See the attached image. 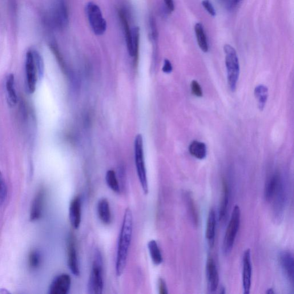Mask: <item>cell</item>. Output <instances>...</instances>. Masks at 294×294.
<instances>
[{
  "instance_id": "obj_1",
  "label": "cell",
  "mask_w": 294,
  "mask_h": 294,
  "mask_svg": "<svg viewBox=\"0 0 294 294\" xmlns=\"http://www.w3.org/2000/svg\"><path fill=\"white\" fill-rule=\"evenodd\" d=\"M134 230V219L130 208L125 211L121 227L116 258V273L122 276L126 269Z\"/></svg>"
},
{
  "instance_id": "obj_2",
  "label": "cell",
  "mask_w": 294,
  "mask_h": 294,
  "mask_svg": "<svg viewBox=\"0 0 294 294\" xmlns=\"http://www.w3.org/2000/svg\"><path fill=\"white\" fill-rule=\"evenodd\" d=\"M104 286L103 256L99 249H96L88 281V292L91 294L102 293Z\"/></svg>"
},
{
  "instance_id": "obj_3",
  "label": "cell",
  "mask_w": 294,
  "mask_h": 294,
  "mask_svg": "<svg viewBox=\"0 0 294 294\" xmlns=\"http://www.w3.org/2000/svg\"><path fill=\"white\" fill-rule=\"evenodd\" d=\"M224 50L225 54V64L227 69L229 86L232 91H235L236 90L240 73L238 56L235 48L229 44H225Z\"/></svg>"
},
{
  "instance_id": "obj_4",
  "label": "cell",
  "mask_w": 294,
  "mask_h": 294,
  "mask_svg": "<svg viewBox=\"0 0 294 294\" xmlns=\"http://www.w3.org/2000/svg\"><path fill=\"white\" fill-rule=\"evenodd\" d=\"M135 160L137 174L139 182L145 194L149 191L148 182L147 175L146 164H145L143 140L142 135L136 136L135 140Z\"/></svg>"
},
{
  "instance_id": "obj_5",
  "label": "cell",
  "mask_w": 294,
  "mask_h": 294,
  "mask_svg": "<svg viewBox=\"0 0 294 294\" xmlns=\"http://www.w3.org/2000/svg\"><path fill=\"white\" fill-rule=\"evenodd\" d=\"M241 220V211L239 206L233 208L231 218L227 229L224 239L223 249L225 255H228L233 249L237 233H238Z\"/></svg>"
},
{
  "instance_id": "obj_6",
  "label": "cell",
  "mask_w": 294,
  "mask_h": 294,
  "mask_svg": "<svg viewBox=\"0 0 294 294\" xmlns=\"http://www.w3.org/2000/svg\"><path fill=\"white\" fill-rule=\"evenodd\" d=\"M86 12L92 31L96 35H103L107 30V24L100 8L96 4L90 2L87 4Z\"/></svg>"
},
{
  "instance_id": "obj_7",
  "label": "cell",
  "mask_w": 294,
  "mask_h": 294,
  "mask_svg": "<svg viewBox=\"0 0 294 294\" xmlns=\"http://www.w3.org/2000/svg\"><path fill=\"white\" fill-rule=\"evenodd\" d=\"M26 75L28 91L33 94L36 90L38 76L33 50L28 51L26 57Z\"/></svg>"
},
{
  "instance_id": "obj_8",
  "label": "cell",
  "mask_w": 294,
  "mask_h": 294,
  "mask_svg": "<svg viewBox=\"0 0 294 294\" xmlns=\"http://www.w3.org/2000/svg\"><path fill=\"white\" fill-rule=\"evenodd\" d=\"M67 252L68 268L72 274L76 276H79L80 269L77 249H76L75 237L71 233L68 235L67 238Z\"/></svg>"
},
{
  "instance_id": "obj_9",
  "label": "cell",
  "mask_w": 294,
  "mask_h": 294,
  "mask_svg": "<svg viewBox=\"0 0 294 294\" xmlns=\"http://www.w3.org/2000/svg\"><path fill=\"white\" fill-rule=\"evenodd\" d=\"M252 267L251 263V252L249 249L244 253L243 257V286L244 293H250L252 284Z\"/></svg>"
},
{
  "instance_id": "obj_10",
  "label": "cell",
  "mask_w": 294,
  "mask_h": 294,
  "mask_svg": "<svg viewBox=\"0 0 294 294\" xmlns=\"http://www.w3.org/2000/svg\"><path fill=\"white\" fill-rule=\"evenodd\" d=\"M71 286V279L67 273H61L52 280L50 288V294H67Z\"/></svg>"
},
{
  "instance_id": "obj_11",
  "label": "cell",
  "mask_w": 294,
  "mask_h": 294,
  "mask_svg": "<svg viewBox=\"0 0 294 294\" xmlns=\"http://www.w3.org/2000/svg\"><path fill=\"white\" fill-rule=\"evenodd\" d=\"M279 259L284 274L293 288L294 262L292 253L288 251L281 252L280 253Z\"/></svg>"
},
{
  "instance_id": "obj_12",
  "label": "cell",
  "mask_w": 294,
  "mask_h": 294,
  "mask_svg": "<svg viewBox=\"0 0 294 294\" xmlns=\"http://www.w3.org/2000/svg\"><path fill=\"white\" fill-rule=\"evenodd\" d=\"M46 200V191L41 188L36 193L33 202L32 203L30 211V220L36 221L41 218Z\"/></svg>"
},
{
  "instance_id": "obj_13",
  "label": "cell",
  "mask_w": 294,
  "mask_h": 294,
  "mask_svg": "<svg viewBox=\"0 0 294 294\" xmlns=\"http://www.w3.org/2000/svg\"><path fill=\"white\" fill-rule=\"evenodd\" d=\"M207 279L208 290L210 292H215L219 284V274L214 259L209 257L207 263Z\"/></svg>"
},
{
  "instance_id": "obj_14",
  "label": "cell",
  "mask_w": 294,
  "mask_h": 294,
  "mask_svg": "<svg viewBox=\"0 0 294 294\" xmlns=\"http://www.w3.org/2000/svg\"><path fill=\"white\" fill-rule=\"evenodd\" d=\"M69 219L72 227L75 229L79 228L82 220V202L78 196L74 197L71 201L69 206Z\"/></svg>"
},
{
  "instance_id": "obj_15",
  "label": "cell",
  "mask_w": 294,
  "mask_h": 294,
  "mask_svg": "<svg viewBox=\"0 0 294 294\" xmlns=\"http://www.w3.org/2000/svg\"><path fill=\"white\" fill-rule=\"evenodd\" d=\"M282 181L278 172L274 173L269 176L267 179L264 187V197L268 203H270L277 187Z\"/></svg>"
},
{
  "instance_id": "obj_16",
  "label": "cell",
  "mask_w": 294,
  "mask_h": 294,
  "mask_svg": "<svg viewBox=\"0 0 294 294\" xmlns=\"http://www.w3.org/2000/svg\"><path fill=\"white\" fill-rule=\"evenodd\" d=\"M99 219L103 224L110 225L112 221L110 204L106 199H101L96 206Z\"/></svg>"
},
{
  "instance_id": "obj_17",
  "label": "cell",
  "mask_w": 294,
  "mask_h": 294,
  "mask_svg": "<svg viewBox=\"0 0 294 294\" xmlns=\"http://www.w3.org/2000/svg\"><path fill=\"white\" fill-rule=\"evenodd\" d=\"M216 215L214 209H211L207 223L206 239L211 248H213L215 245L216 229Z\"/></svg>"
},
{
  "instance_id": "obj_18",
  "label": "cell",
  "mask_w": 294,
  "mask_h": 294,
  "mask_svg": "<svg viewBox=\"0 0 294 294\" xmlns=\"http://www.w3.org/2000/svg\"><path fill=\"white\" fill-rule=\"evenodd\" d=\"M222 188V197H221L219 210V220L221 222H224L225 220H226L228 214L229 194H230L228 183L225 178L223 179Z\"/></svg>"
},
{
  "instance_id": "obj_19",
  "label": "cell",
  "mask_w": 294,
  "mask_h": 294,
  "mask_svg": "<svg viewBox=\"0 0 294 294\" xmlns=\"http://www.w3.org/2000/svg\"><path fill=\"white\" fill-rule=\"evenodd\" d=\"M53 19L55 24L59 27H63L67 23V8L62 0H59L56 4L53 12Z\"/></svg>"
},
{
  "instance_id": "obj_20",
  "label": "cell",
  "mask_w": 294,
  "mask_h": 294,
  "mask_svg": "<svg viewBox=\"0 0 294 294\" xmlns=\"http://www.w3.org/2000/svg\"><path fill=\"white\" fill-rule=\"evenodd\" d=\"M119 15L120 21L122 22L124 28V34L125 36H126V43L129 54H130L132 57H134V46H133L132 31L130 29L128 20L124 11L122 10H120L119 11Z\"/></svg>"
},
{
  "instance_id": "obj_21",
  "label": "cell",
  "mask_w": 294,
  "mask_h": 294,
  "mask_svg": "<svg viewBox=\"0 0 294 294\" xmlns=\"http://www.w3.org/2000/svg\"><path fill=\"white\" fill-rule=\"evenodd\" d=\"M184 198L185 202H186L188 215L190 216L192 224L197 226L199 222V215L194 200L192 199L191 194L188 191L184 193Z\"/></svg>"
},
{
  "instance_id": "obj_22",
  "label": "cell",
  "mask_w": 294,
  "mask_h": 294,
  "mask_svg": "<svg viewBox=\"0 0 294 294\" xmlns=\"http://www.w3.org/2000/svg\"><path fill=\"white\" fill-rule=\"evenodd\" d=\"M149 253L153 263L159 265L163 262V256L158 243L154 240L149 241L148 243Z\"/></svg>"
},
{
  "instance_id": "obj_23",
  "label": "cell",
  "mask_w": 294,
  "mask_h": 294,
  "mask_svg": "<svg viewBox=\"0 0 294 294\" xmlns=\"http://www.w3.org/2000/svg\"><path fill=\"white\" fill-rule=\"evenodd\" d=\"M194 30L197 43H198L201 50L204 52H208L209 44L203 24L200 23H197Z\"/></svg>"
},
{
  "instance_id": "obj_24",
  "label": "cell",
  "mask_w": 294,
  "mask_h": 294,
  "mask_svg": "<svg viewBox=\"0 0 294 294\" xmlns=\"http://www.w3.org/2000/svg\"><path fill=\"white\" fill-rule=\"evenodd\" d=\"M6 89L8 103L10 106H15L18 102V96L15 87V76L11 74L6 79Z\"/></svg>"
},
{
  "instance_id": "obj_25",
  "label": "cell",
  "mask_w": 294,
  "mask_h": 294,
  "mask_svg": "<svg viewBox=\"0 0 294 294\" xmlns=\"http://www.w3.org/2000/svg\"><path fill=\"white\" fill-rule=\"evenodd\" d=\"M189 151L197 159H204L207 156V148L205 143L193 141L189 147Z\"/></svg>"
},
{
  "instance_id": "obj_26",
  "label": "cell",
  "mask_w": 294,
  "mask_h": 294,
  "mask_svg": "<svg viewBox=\"0 0 294 294\" xmlns=\"http://www.w3.org/2000/svg\"><path fill=\"white\" fill-rule=\"evenodd\" d=\"M268 95V88L263 84H260L256 87L255 96L257 100L258 108L260 111H263L267 103Z\"/></svg>"
},
{
  "instance_id": "obj_27",
  "label": "cell",
  "mask_w": 294,
  "mask_h": 294,
  "mask_svg": "<svg viewBox=\"0 0 294 294\" xmlns=\"http://www.w3.org/2000/svg\"><path fill=\"white\" fill-rule=\"evenodd\" d=\"M106 179L108 187L117 194H120L121 190H122V188H121L119 181L115 171L113 170H108L107 172Z\"/></svg>"
},
{
  "instance_id": "obj_28",
  "label": "cell",
  "mask_w": 294,
  "mask_h": 294,
  "mask_svg": "<svg viewBox=\"0 0 294 294\" xmlns=\"http://www.w3.org/2000/svg\"><path fill=\"white\" fill-rule=\"evenodd\" d=\"M42 258L40 253L36 250H32L28 256V263L32 269H38L41 264Z\"/></svg>"
},
{
  "instance_id": "obj_29",
  "label": "cell",
  "mask_w": 294,
  "mask_h": 294,
  "mask_svg": "<svg viewBox=\"0 0 294 294\" xmlns=\"http://www.w3.org/2000/svg\"><path fill=\"white\" fill-rule=\"evenodd\" d=\"M133 46H134V58L135 63L138 59L140 41V28L135 27L132 30Z\"/></svg>"
},
{
  "instance_id": "obj_30",
  "label": "cell",
  "mask_w": 294,
  "mask_h": 294,
  "mask_svg": "<svg viewBox=\"0 0 294 294\" xmlns=\"http://www.w3.org/2000/svg\"><path fill=\"white\" fill-rule=\"evenodd\" d=\"M36 68H37L38 79L41 80L44 76V65L42 56L39 52L34 51Z\"/></svg>"
},
{
  "instance_id": "obj_31",
  "label": "cell",
  "mask_w": 294,
  "mask_h": 294,
  "mask_svg": "<svg viewBox=\"0 0 294 294\" xmlns=\"http://www.w3.org/2000/svg\"><path fill=\"white\" fill-rule=\"evenodd\" d=\"M7 195V187L6 180L1 171H0V205L3 204Z\"/></svg>"
},
{
  "instance_id": "obj_32",
  "label": "cell",
  "mask_w": 294,
  "mask_h": 294,
  "mask_svg": "<svg viewBox=\"0 0 294 294\" xmlns=\"http://www.w3.org/2000/svg\"><path fill=\"white\" fill-rule=\"evenodd\" d=\"M191 91L192 94L199 97H201L203 95L202 88H201L200 84L196 80H192L191 84Z\"/></svg>"
},
{
  "instance_id": "obj_33",
  "label": "cell",
  "mask_w": 294,
  "mask_h": 294,
  "mask_svg": "<svg viewBox=\"0 0 294 294\" xmlns=\"http://www.w3.org/2000/svg\"><path fill=\"white\" fill-rule=\"evenodd\" d=\"M202 5L210 15L212 16H215L216 12L215 8L213 7L212 4L210 0H203L202 2Z\"/></svg>"
},
{
  "instance_id": "obj_34",
  "label": "cell",
  "mask_w": 294,
  "mask_h": 294,
  "mask_svg": "<svg viewBox=\"0 0 294 294\" xmlns=\"http://www.w3.org/2000/svg\"><path fill=\"white\" fill-rule=\"evenodd\" d=\"M158 289L160 294H167L168 293V289L166 283L162 278H160L158 280Z\"/></svg>"
},
{
  "instance_id": "obj_35",
  "label": "cell",
  "mask_w": 294,
  "mask_h": 294,
  "mask_svg": "<svg viewBox=\"0 0 294 294\" xmlns=\"http://www.w3.org/2000/svg\"><path fill=\"white\" fill-rule=\"evenodd\" d=\"M162 70L165 73H170L172 70V66L170 60L167 59L164 60Z\"/></svg>"
},
{
  "instance_id": "obj_36",
  "label": "cell",
  "mask_w": 294,
  "mask_h": 294,
  "mask_svg": "<svg viewBox=\"0 0 294 294\" xmlns=\"http://www.w3.org/2000/svg\"><path fill=\"white\" fill-rule=\"evenodd\" d=\"M165 4L167 9L170 12H174L175 10V5L174 0H164Z\"/></svg>"
},
{
  "instance_id": "obj_37",
  "label": "cell",
  "mask_w": 294,
  "mask_h": 294,
  "mask_svg": "<svg viewBox=\"0 0 294 294\" xmlns=\"http://www.w3.org/2000/svg\"><path fill=\"white\" fill-rule=\"evenodd\" d=\"M240 1L241 0H232L230 5L231 7H234L236 6Z\"/></svg>"
},
{
  "instance_id": "obj_38",
  "label": "cell",
  "mask_w": 294,
  "mask_h": 294,
  "mask_svg": "<svg viewBox=\"0 0 294 294\" xmlns=\"http://www.w3.org/2000/svg\"><path fill=\"white\" fill-rule=\"evenodd\" d=\"M266 293H267L268 294H271V293H275V292L273 291V289L272 288H269L266 291Z\"/></svg>"
}]
</instances>
